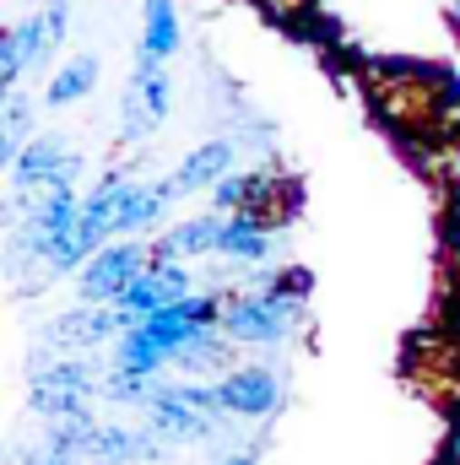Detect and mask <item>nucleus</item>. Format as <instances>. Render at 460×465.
<instances>
[{
    "label": "nucleus",
    "mask_w": 460,
    "mask_h": 465,
    "mask_svg": "<svg viewBox=\"0 0 460 465\" xmlns=\"http://www.w3.org/2000/svg\"><path fill=\"white\" fill-rule=\"evenodd\" d=\"M65 27H71V11H65V0H55L49 11L22 16L16 27H5V33H0V98H5V93H16L27 71H38L44 60H55V49H60Z\"/></svg>",
    "instance_id": "f257e3e1"
},
{
    "label": "nucleus",
    "mask_w": 460,
    "mask_h": 465,
    "mask_svg": "<svg viewBox=\"0 0 460 465\" xmlns=\"http://www.w3.org/2000/svg\"><path fill=\"white\" fill-rule=\"evenodd\" d=\"M104 368L98 362H87V351H76V357H60V362H44V368H33L27 373V384H33V411L44 417V422H60V417H71V411H87L93 406V395H104Z\"/></svg>",
    "instance_id": "f03ea898"
},
{
    "label": "nucleus",
    "mask_w": 460,
    "mask_h": 465,
    "mask_svg": "<svg viewBox=\"0 0 460 465\" xmlns=\"http://www.w3.org/2000/svg\"><path fill=\"white\" fill-rule=\"evenodd\" d=\"M304 298H265V292H238L223 309V331L238 347H276L298 331Z\"/></svg>",
    "instance_id": "7ed1b4c3"
},
{
    "label": "nucleus",
    "mask_w": 460,
    "mask_h": 465,
    "mask_svg": "<svg viewBox=\"0 0 460 465\" xmlns=\"http://www.w3.org/2000/svg\"><path fill=\"white\" fill-rule=\"evenodd\" d=\"M174 109V82L163 71L157 54L135 49V65H130V87H125V114H119V130L125 141H146Z\"/></svg>",
    "instance_id": "20e7f679"
},
{
    "label": "nucleus",
    "mask_w": 460,
    "mask_h": 465,
    "mask_svg": "<svg viewBox=\"0 0 460 465\" xmlns=\"http://www.w3.org/2000/svg\"><path fill=\"white\" fill-rule=\"evenodd\" d=\"M146 265H152V249H146V243H135V238H119V243L98 249V254L82 265L76 292H82V303H119V298H125V287H130Z\"/></svg>",
    "instance_id": "39448f33"
},
{
    "label": "nucleus",
    "mask_w": 460,
    "mask_h": 465,
    "mask_svg": "<svg viewBox=\"0 0 460 465\" xmlns=\"http://www.w3.org/2000/svg\"><path fill=\"white\" fill-rule=\"evenodd\" d=\"M76 173H82V157L65 146V135H33V141H27V152L11 163V190L38 201V190L76 184Z\"/></svg>",
    "instance_id": "423d86ee"
},
{
    "label": "nucleus",
    "mask_w": 460,
    "mask_h": 465,
    "mask_svg": "<svg viewBox=\"0 0 460 465\" xmlns=\"http://www.w3.org/2000/svg\"><path fill=\"white\" fill-rule=\"evenodd\" d=\"M141 411H146V428H152L163 444H206V439H217V433L228 428L223 417H206L201 406H190L185 390L168 384V379H163V390H157Z\"/></svg>",
    "instance_id": "0eeeda50"
},
{
    "label": "nucleus",
    "mask_w": 460,
    "mask_h": 465,
    "mask_svg": "<svg viewBox=\"0 0 460 465\" xmlns=\"http://www.w3.org/2000/svg\"><path fill=\"white\" fill-rule=\"evenodd\" d=\"M217 395H223V411L238 422H260L282 406V373L265 368V362H249V368H233L217 379Z\"/></svg>",
    "instance_id": "6e6552de"
},
{
    "label": "nucleus",
    "mask_w": 460,
    "mask_h": 465,
    "mask_svg": "<svg viewBox=\"0 0 460 465\" xmlns=\"http://www.w3.org/2000/svg\"><path fill=\"white\" fill-rule=\"evenodd\" d=\"M179 298H190V271H185L179 260H152V265L125 287V298H119L115 309H125L130 320H146V314H157V309H168V303H179Z\"/></svg>",
    "instance_id": "1a4fd4ad"
},
{
    "label": "nucleus",
    "mask_w": 460,
    "mask_h": 465,
    "mask_svg": "<svg viewBox=\"0 0 460 465\" xmlns=\"http://www.w3.org/2000/svg\"><path fill=\"white\" fill-rule=\"evenodd\" d=\"M135 320L115 309V303H87V309H76V314H60L55 325H49V341L55 347H71V351H93L104 347V341H119L125 331H130Z\"/></svg>",
    "instance_id": "9d476101"
},
{
    "label": "nucleus",
    "mask_w": 460,
    "mask_h": 465,
    "mask_svg": "<svg viewBox=\"0 0 460 465\" xmlns=\"http://www.w3.org/2000/svg\"><path fill=\"white\" fill-rule=\"evenodd\" d=\"M163 439L152 428H125V422H104L93 450H87V465H141V460H157Z\"/></svg>",
    "instance_id": "9b49d317"
},
{
    "label": "nucleus",
    "mask_w": 460,
    "mask_h": 465,
    "mask_svg": "<svg viewBox=\"0 0 460 465\" xmlns=\"http://www.w3.org/2000/svg\"><path fill=\"white\" fill-rule=\"evenodd\" d=\"M233 157H238V146L233 141H201L179 168H174V184H179V195H195V190H217L223 179L233 173Z\"/></svg>",
    "instance_id": "f8f14e48"
},
{
    "label": "nucleus",
    "mask_w": 460,
    "mask_h": 465,
    "mask_svg": "<svg viewBox=\"0 0 460 465\" xmlns=\"http://www.w3.org/2000/svg\"><path fill=\"white\" fill-rule=\"evenodd\" d=\"M276 179L271 173H228L217 190H212V212L217 217H233V212H255V217H265L271 212V201H276Z\"/></svg>",
    "instance_id": "ddd939ff"
},
{
    "label": "nucleus",
    "mask_w": 460,
    "mask_h": 465,
    "mask_svg": "<svg viewBox=\"0 0 460 465\" xmlns=\"http://www.w3.org/2000/svg\"><path fill=\"white\" fill-rule=\"evenodd\" d=\"M223 223L228 217H190V223H179L174 232H163L157 243H152V260H195V254H217V243H223Z\"/></svg>",
    "instance_id": "4468645a"
},
{
    "label": "nucleus",
    "mask_w": 460,
    "mask_h": 465,
    "mask_svg": "<svg viewBox=\"0 0 460 465\" xmlns=\"http://www.w3.org/2000/svg\"><path fill=\"white\" fill-rule=\"evenodd\" d=\"M98 76H104V60H98L93 49L71 54V60L49 76V87H44V109H71V104H82V98L98 87Z\"/></svg>",
    "instance_id": "2eb2a0df"
},
{
    "label": "nucleus",
    "mask_w": 460,
    "mask_h": 465,
    "mask_svg": "<svg viewBox=\"0 0 460 465\" xmlns=\"http://www.w3.org/2000/svg\"><path fill=\"white\" fill-rule=\"evenodd\" d=\"M168 201H179V184H174V173L168 179H157V184H130L125 190V201H119V217H115V232H141L152 228L157 217H163V206Z\"/></svg>",
    "instance_id": "dca6fc26"
},
{
    "label": "nucleus",
    "mask_w": 460,
    "mask_h": 465,
    "mask_svg": "<svg viewBox=\"0 0 460 465\" xmlns=\"http://www.w3.org/2000/svg\"><path fill=\"white\" fill-rule=\"evenodd\" d=\"M271 243H276V232H271V217H255V212H233L228 223H223V243H217V254L260 265V260L271 254Z\"/></svg>",
    "instance_id": "f3484780"
},
{
    "label": "nucleus",
    "mask_w": 460,
    "mask_h": 465,
    "mask_svg": "<svg viewBox=\"0 0 460 465\" xmlns=\"http://www.w3.org/2000/svg\"><path fill=\"white\" fill-rule=\"evenodd\" d=\"M27 130H33V98L16 87V93H5V104H0V168L11 173V163L27 152Z\"/></svg>",
    "instance_id": "a211bd4d"
},
{
    "label": "nucleus",
    "mask_w": 460,
    "mask_h": 465,
    "mask_svg": "<svg viewBox=\"0 0 460 465\" xmlns=\"http://www.w3.org/2000/svg\"><path fill=\"white\" fill-rule=\"evenodd\" d=\"M233 347H238V341H228V331L217 325V331H201V336L179 351L174 362H179L185 373H217V379H223V373H233V368H228V362H233Z\"/></svg>",
    "instance_id": "6ab92c4d"
},
{
    "label": "nucleus",
    "mask_w": 460,
    "mask_h": 465,
    "mask_svg": "<svg viewBox=\"0 0 460 465\" xmlns=\"http://www.w3.org/2000/svg\"><path fill=\"white\" fill-rule=\"evenodd\" d=\"M141 49L168 60L179 49V5L174 0H146V22H141Z\"/></svg>",
    "instance_id": "aec40b11"
},
{
    "label": "nucleus",
    "mask_w": 460,
    "mask_h": 465,
    "mask_svg": "<svg viewBox=\"0 0 460 465\" xmlns=\"http://www.w3.org/2000/svg\"><path fill=\"white\" fill-rule=\"evenodd\" d=\"M157 390H163V373H130V368H109V379H104V395H109L115 406H146Z\"/></svg>",
    "instance_id": "412c9836"
},
{
    "label": "nucleus",
    "mask_w": 460,
    "mask_h": 465,
    "mask_svg": "<svg viewBox=\"0 0 460 465\" xmlns=\"http://www.w3.org/2000/svg\"><path fill=\"white\" fill-rule=\"evenodd\" d=\"M212 465H255V450H233V455H217Z\"/></svg>",
    "instance_id": "4be33fe9"
},
{
    "label": "nucleus",
    "mask_w": 460,
    "mask_h": 465,
    "mask_svg": "<svg viewBox=\"0 0 460 465\" xmlns=\"http://www.w3.org/2000/svg\"><path fill=\"white\" fill-rule=\"evenodd\" d=\"M16 465H44V455H38V450H22V455H16Z\"/></svg>",
    "instance_id": "5701e85b"
},
{
    "label": "nucleus",
    "mask_w": 460,
    "mask_h": 465,
    "mask_svg": "<svg viewBox=\"0 0 460 465\" xmlns=\"http://www.w3.org/2000/svg\"><path fill=\"white\" fill-rule=\"evenodd\" d=\"M450 16H455V22H460V0H455V5H450Z\"/></svg>",
    "instance_id": "b1692460"
},
{
    "label": "nucleus",
    "mask_w": 460,
    "mask_h": 465,
    "mask_svg": "<svg viewBox=\"0 0 460 465\" xmlns=\"http://www.w3.org/2000/svg\"><path fill=\"white\" fill-rule=\"evenodd\" d=\"M455 212H460V179H455Z\"/></svg>",
    "instance_id": "393cba45"
},
{
    "label": "nucleus",
    "mask_w": 460,
    "mask_h": 465,
    "mask_svg": "<svg viewBox=\"0 0 460 465\" xmlns=\"http://www.w3.org/2000/svg\"><path fill=\"white\" fill-rule=\"evenodd\" d=\"M455 320H460V303H455Z\"/></svg>",
    "instance_id": "a878e982"
}]
</instances>
